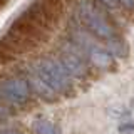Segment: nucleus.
I'll list each match as a JSON object with an SVG mask.
<instances>
[{
  "instance_id": "obj_1",
  "label": "nucleus",
  "mask_w": 134,
  "mask_h": 134,
  "mask_svg": "<svg viewBox=\"0 0 134 134\" xmlns=\"http://www.w3.org/2000/svg\"><path fill=\"white\" fill-rule=\"evenodd\" d=\"M77 15L81 19V22L86 25L89 30L99 39H114L116 32L114 27L109 24V20L106 19V15L100 12V8L91 0H82L77 7Z\"/></svg>"
},
{
  "instance_id": "obj_2",
  "label": "nucleus",
  "mask_w": 134,
  "mask_h": 134,
  "mask_svg": "<svg viewBox=\"0 0 134 134\" xmlns=\"http://www.w3.org/2000/svg\"><path fill=\"white\" fill-rule=\"evenodd\" d=\"M45 82L57 92H69L72 91V81L70 74L65 70V67L60 64V60L55 59H42L32 67Z\"/></svg>"
},
{
  "instance_id": "obj_3",
  "label": "nucleus",
  "mask_w": 134,
  "mask_h": 134,
  "mask_svg": "<svg viewBox=\"0 0 134 134\" xmlns=\"http://www.w3.org/2000/svg\"><path fill=\"white\" fill-rule=\"evenodd\" d=\"M30 84L24 77H10L0 82V97L8 102L22 104L30 97Z\"/></svg>"
},
{
  "instance_id": "obj_4",
  "label": "nucleus",
  "mask_w": 134,
  "mask_h": 134,
  "mask_svg": "<svg viewBox=\"0 0 134 134\" xmlns=\"http://www.w3.org/2000/svg\"><path fill=\"white\" fill-rule=\"evenodd\" d=\"M60 64L65 67V70L72 77H84L87 74V65H86V52L79 45H69L62 50L60 54Z\"/></svg>"
},
{
  "instance_id": "obj_5",
  "label": "nucleus",
  "mask_w": 134,
  "mask_h": 134,
  "mask_svg": "<svg viewBox=\"0 0 134 134\" xmlns=\"http://www.w3.org/2000/svg\"><path fill=\"white\" fill-rule=\"evenodd\" d=\"M29 84H30V89L35 92V94H39L42 99H45V100H55L57 99V91H54L34 69H30Z\"/></svg>"
},
{
  "instance_id": "obj_6",
  "label": "nucleus",
  "mask_w": 134,
  "mask_h": 134,
  "mask_svg": "<svg viewBox=\"0 0 134 134\" xmlns=\"http://www.w3.org/2000/svg\"><path fill=\"white\" fill-rule=\"evenodd\" d=\"M87 57L91 59V62L97 67H107L112 64V54L107 49H100L97 45H94L92 49L87 50Z\"/></svg>"
},
{
  "instance_id": "obj_7",
  "label": "nucleus",
  "mask_w": 134,
  "mask_h": 134,
  "mask_svg": "<svg viewBox=\"0 0 134 134\" xmlns=\"http://www.w3.org/2000/svg\"><path fill=\"white\" fill-rule=\"evenodd\" d=\"M107 50L112 54V55H116V57H127V54H129V49H127V44H126L124 40H121V39H109L107 40Z\"/></svg>"
},
{
  "instance_id": "obj_8",
  "label": "nucleus",
  "mask_w": 134,
  "mask_h": 134,
  "mask_svg": "<svg viewBox=\"0 0 134 134\" xmlns=\"http://www.w3.org/2000/svg\"><path fill=\"white\" fill-rule=\"evenodd\" d=\"M34 129L39 134H60V129H59L57 124L45 121V119H37L34 122Z\"/></svg>"
},
{
  "instance_id": "obj_9",
  "label": "nucleus",
  "mask_w": 134,
  "mask_h": 134,
  "mask_svg": "<svg viewBox=\"0 0 134 134\" xmlns=\"http://www.w3.org/2000/svg\"><path fill=\"white\" fill-rule=\"evenodd\" d=\"M121 134H134V122H124L119 126Z\"/></svg>"
},
{
  "instance_id": "obj_10",
  "label": "nucleus",
  "mask_w": 134,
  "mask_h": 134,
  "mask_svg": "<svg viewBox=\"0 0 134 134\" xmlns=\"http://www.w3.org/2000/svg\"><path fill=\"white\" fill-rule=\"evenodd\" d=\"M102 5H106L107 8H116L117 5H119V0H99Z\"/></svg>"
},
{
  "instance_id": "obj_11",
  "label": "nucleus",
  "mask_w": 134,
  "mask_h": 134,
  "mask_svg": "<svg viewBox=\"0 0 134 134\" xmlns=\"http://www.w3.org/2000/svg\"><path fill=\"white\" fill-rule=\"evenodd\" d=\"M119 3L124 8H134V0H119Z\"/></svg>"
},
{
  "instance_id": "obj_12",
  "label": "nucleus",
  "mask_w": 134,
  "mask_h": 134,
  "mask_svg": "<svg viewBox=\"0 0 134 134\" xmlns=\"http://www.w3.org/2000/svg\"><path fill=\"white\" fill-rule=\"evenodd\" d=\"M2 134H20L19 131H14V129H8V131H3Z\"/></svg>"
}]
</instances>
